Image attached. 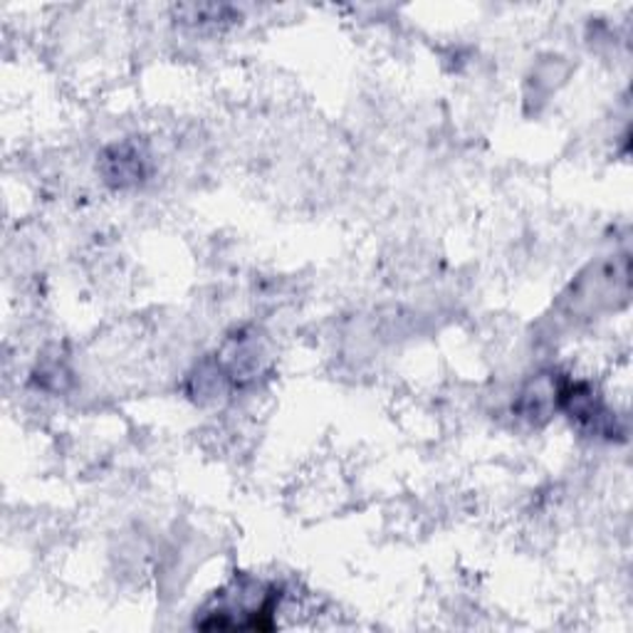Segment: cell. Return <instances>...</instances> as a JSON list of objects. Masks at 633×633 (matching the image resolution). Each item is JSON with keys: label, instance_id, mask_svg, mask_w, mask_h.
Segmentation results:
<instances>
[{"label": "cell", "instance_id": "1", "mask_svg": "<svg viewBox=\"0 0 633 633\" xmlns=\"http://www.w3.org/2000/svg\"><path fill=\"white\" fill-rule=\"evenodd\" d=\"M104 176L114 186H132L146 176V154L132 142L116 144L104 154Z\"/></svg>", "mask_w": 633, "mask_h": 633}]
</instances>
